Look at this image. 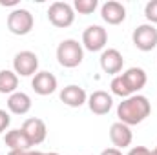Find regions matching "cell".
<instances>
[{"label": "cell", "instance_id": "1", "mask_svg": "<svg viewBox=\"0 0 157 155\" xmlns=\"http://www.w3.org/2000/svg\"><path fill=\"white\" fill-rule=\"evenodd\" d=\"M152 113V104L144 95H132L128 99H124L117 106V117L119 122L126 124V126H135L141 124L146 117Z\"/></svg>", "mask_w": 157, "mask_h": 155}, {"label": "cell", "instance_id": "2", "mask_svg": "<svg viewBox=\"0 0 157 155\" xmlns=\"http://www.w3.org/2000/svg\"><path fill=\"white\" fill-rule=\"evenodd\" d=\"M84 59V49L82 44H78V40L75 39H66L62 40L57 47V60L62 68H77L80 66Z\"/></svg>", "mask_w": 157, "mask_h": 155}, {"label": "cell", "instance_id": "3", "mask_svg": "<svg viewBox=\"0 0 157 155\" xmlns=\"http://www.w3.org/2000/svg\"><path fill=\"white\" fill-rule=\"evenodd\" d=\"M33 26H35V18H33V15H31L28 9L17 7V9H13V11L7 15V29H9L13 35L24 37V35L31 33Z\"/></svg>", "mask_w": 157, "mask_h": 155}, {"label": "cell", "instance_id": "4", "mask_svg": "<svg viewBox=\"0 0 157 155\" xmlns=\"http://www.w3.org/2000/svg\"><path fill=\"white\" fill-rule=\"evenodd\" d=\"M48 18L55 28H70L75 20V11L73 6L68 2H53L48 9Z\"/></svg>", "mask_w": 157, "mask_h": 155}, {"label": "cell", "instance_id": "5", "mask_svg": "<svg viewBox=\"0 0 157 155\" xmlns=\"http://www.w3.org/2000/svg\"><path fill=\"white\" fill-rule=\"evenodd\" d=\"M132 40L139 51H152L157 47V29L152 24H141L133 29Z\"/></svg>", "mask_w": 157, "mask_h": 155}, {"label": "cell", "instance_id": "6", "mask_svg": "<svg viewBox=\"0 0 157 155\" xmlns=\"http://www.w3.org/2000/svg\"><path fill=\"white\" fill-rule=\"evenodd\" d=\"M106 42H108V31L102 26H97V24L88 26L82 33V47H86L91 53L104 49Z\"/></svg>", "mask_w": 157, "mask_h": 155}, {"label": "cell", "instance_id": "7", "mask_svg": "<svg viewBox=\"0 0 157 155\" xmlns=\"http://www.w3.org/2000/svg\"><path fill=\"white\" fill-rule=\"evenodd\" d=\"M13 70L20 77H31L37 75L39 70V57L33 51H20L13 59Z\"/></svg>", "mask_w": 157, "mask_h": 155}, {"label": "cell", "instance_id": "8", "mask_svg": "<svg viewBox=\"0 0 157 155\" xmlns=\"http://www.w3.org/2000/svg\"><path fill=\"white\" fill-rule=\"evenodd\" d=\"M22 131L26 133V137L29 139L31 146H37L42 144L46 141V135H48V128H46V122L42 119L37 117H31V119H26L24 124H22Z\"/></svg>", "mask_w": 157, "mask_h": 155}, {"label": "cell", "instance_id": "9", "mask_svg": "<svg viewBox=\"0 0 157 155\" xmlns=\"http://www.w3.org/2000/svg\"><path fill=\"white\" fill-rule=\"evenodd\" d=\"M112 106H113L112 95L106 93V91H102V89H97V91H93L88 97V108L95 115H106V113H110Z\"/></svg>", "mask_w": 157, "mask_h": 155}, {"label": "cell", "instance_id": "10", "mask_svg": "<svg viewBox=\"0 0 157 155\" xmlns=\"http://www.w3.org/2000/svg\"><path fill=\"white\" fill-rule=\"evenodd\" d=\"M101 17L106 24L117 26L121 22H124V18H126V7L117 0H108L101 7Z\"/></svg>", "mask_w": 157, "mask_h": 155}, {"label": "cell", "instance_id": "11", "mask_svg": "<svg viewBox=\"0 0 157 155\" xmlns=\"http://www.w3.org/2000/svg\"><path fill=\"white\" fill-rule=\"evenodd\" d=\"M122 66H124V59H122V55L117 49L110 47V49L102 51V55H101V68H102L104 73L117 77V73L122 71Z\"/></svg>", "mask_w": 157, "mask_h": 155}, {"label": "cell", "instance_id": "12", "mask_svg": "<svg viewBox=\"0 0 157 155\" xmlns=\"http://www.w3.org/2000/svg\"><path fill=\"white\" fill-rule=\"evenodd\" d=\"M110 141H112L113 148H117V150L128 148L133 141V133H132L130 126H126L122 122H113L110 128Z\"/></svg>", "mask_w": 157, "mask_h": 155}, {"label": "cell", "instance_id": "13", "mask_svg": "<svg viewBox=\"0 0 157 155\" xmlns=\"http://www.w3.org/2000/svg\"><path fill=\"white\" fill-rule=\"evenodd\" d=\"M31 88L37 95H42V97L51 95L57 89V77L49 71H39L31 80Z\"/></svg>", "mask_w": 157, "mask_h": 155}, {"label": "cell", "instance_id": "14", "mask_svg": "<svg viewBox=\"0 0 157 155\" xmlns=\"http://www.w3.org/2000/svg\"><path fill=\"white\" fill-rule=\"evenodd\" d=\"M122 80H124V84L128 86V89H130V93L132 95H137L144 86H146V71L143 70V68H128L122 75Z\"/></svg>", "mask_w": 157, "mask_h": 155}, {"label": "cell", "instance_id": "15", "mask_svg": "<svg viewBox=\"0 0 157 155\" xmlns=\"http://www.w3.org/2000/svg\"><path fill=\"white\" fill-rule=\"evenodd\" d=\"M60 100L70 108H80L82 104L88 102V95L84 88H80L77 84H70L60 91Z\"/></svg>", "mask_w": 157, "mask_h": 155}, {"label": "cell", "instance_id": "16", "mask_svg": "<svg viewBox=\"0 0 157 155\" xmlns=\"http://www.w3.org/2000/svg\"><path fill=\"white\" fill-rule=\"evenodd\" d=\"M7 110L15 115H26L31 110V99L24 91H15L7 99Z\"/></svg>", "mask_w": 157, "mask_h": 155}, {"label": "cell", "instance_id": "17", "mask_svg": "<svg viewBox=\"0 0 157 155\" xmlns=\"http://www.w3.org/2000/svg\"><path fill=\"white\" fill-rule=\"evenodd\" d=\"M4 142L9 150H20V152H29L31 150V142L26 137V133L22 131V128L7 131L6 137H4Z\"/></svg>", "mask_w": 157, "mask_h": 155}, {"label": "cell", "instance_id": "18", "mask_svg": "<svg viewBox=\"0 0 157 155\" xmlns=\"http://www.w3.org/2000/svg\"><path fill=\"white\" fill-rule=\"evenodd\" d=\"M17 88H18V75L11 70H2L0 71V93L13 95Z\"/></svg>", "mask_w": 157, "mask_h": 155}, {"label": "cell", "instance_id": "19", "mask_svg": "<svg viewBox=\"0 0 157 155\" xmlns=\"http://www.w3.org/2000/svg\"><path fill=\"white\" fill-rule=\"evenodd\" d=\"M110 88H112V93H113V95H117V97H121V99H128V97H132V93H130L128 86L124 84V80H122L121 75L113 77L112 84H110Z\"/></svg>", "mask_w": 157, "mask_h": 155}, {"label": "cell", "instance_id": "20", "mask_svg": "<svg viewBox=\"0 0 157 155\" xmlns=\"http://www.w3.org/2000/svg\"><path fill=\"white\" fill-rule=\"evenodd\" d=\"M99 2L97 0H75L73 2V11H78L80 15H91L97 9Z\"/></svg>", "mask_w": 157, "mask_h": 155}, {"label": "cell", "instance_id": "21", "mask_svg": "<svg viewBox=\"0 0 157 155\" xmlns=\"http://www.w3.org/2000/svg\"><path fill=\"white\" fill-rule=\"evenodd\" d=\"M144 17L146 20L154 26L157 24V0H150L146 6H144Z\"/></svg>", "mask_w": 157, "mask_h": 155}, {"label": "cell", "instance_id": "22", "mask_svg": "<svg viewBox=\"0 0 157 155\" xmlns=\"http://www.w3.org/2000/svg\"><path fill=\"white\" fill-rule=\"evenodd\" d=\"M11 124V117L6 110H0V133H4Z\"/></svg>", "mask_w": 157, "mask_h": 155}, {"label": "cell", "instance_id": "23", "mask_svg": "<svg viewBox=\"0 0 157 155\" xmlns=\"http://www.w3.org/2000/svg\"><path fill=\"white\" fill-rule=\"evenodd\" d=\"M128 155H152V152H150L146 146H133V148L128 152Z\"/></svg>", "mask_w": 157, "mask_h": 155}, {"label": "cell", "instance_id": "24", "mask_svg": "<svg viewBox=\"0 0 157 155\" xmlns=\"http://www.w3.org/2000/svg\"><path fill=\"white\" fill-rule=\"evenodd\" d=\"M101 155H122V152L117 150V148H106V150L101 152Z\"/></svg>", "mask_w": 157, "mask_h": 155}, {"label": "cell", "instance_id": "25", "mask_svg": "<svg viewBox=\"0 0 157 155\" xmlns=\"http://www.w3.org/2000/svg\"><path fill=\"white\" fill-rule=\"evenodd\" d=\"M17 4V0H9V2H6V0H0V6H15Z\"/></svg>", "mask_w": 157, "mask_h": 155}, {"label": "cell", "instance_id": "26", "mask_svg": "<svg viewBox=\"0 0 157 155\" xmlns=\"http://www.w3.org/2000/svg\"><path fill=\"white\" fill-rule=\"evenodd\" d=\"M7 155H26V152H20V150H9Z\"/></svg>", "mask_w": 157, "mask_h": 155}, {"label": "cell", "instance_id": "27", "mask_svg": "<svg viewBox=\"0 0 157 155\" xmlns=\"http://www.w3.org/2000/svg\"><path fill=\"white\" fill-rule=\"evenodd\" d=\"M26 155H44L42 152H33V150H29V152H26Z\"/></svg>", "mask_w": 157, "mask_h": 155}, {"label": "cell", "instance_id": "28", "mask_svg": "<svg viewBox=\"0 0 157 155\" xmlns=\"http://www.w3.org/2000/svg\"><path fill=\"white\" fill-rule=\"evenodd\" d=\"M44 155H59L57 152H49V153H44Z\"/></svg>", "mask_w": 157, "mask_h": 155}, {"label": "cell", "instance_id": "29", "mask_svg": "<svg viewBox=\"0 0 157 155\" xmlns=\"http://www.w3.org/2000/svg\"><path fill=\"white\" fill-rule=\"evenodd\" d=\"M152 153H154V155H157V146H155V150H154V152H152Z\"/></svg>", "mask_w": 157, "mask_h": 155}, {"label": "cell", "instance_id": "30", "mask_svg": "<svg viewBox=\"0 0 157 155\" xmlns=\"http://www.w3.org/2000/svg\"><path fill=\"white\" fill-rule=\"evenodd\" d=\"M152 155H154V153H152Z\"/></svg>", "mask_w": 157, "mask_h": 155}]
</instances>
